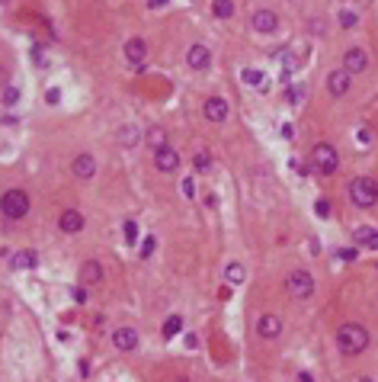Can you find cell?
<instances>
[{
	"label": "cell",
	"instance_id": "cell-1",
	"mask_svg": "<svg viewBox=\"0 0 378 382\" xmlns=\"http://www.w3.org/2000/svg\"><path fill=\"white\" fill-rule=\"evenodd\" d=\"M337 347L343 353H362L365 347H369V331H365L362 325H343L337 331Z\"/></svg>",
	"mask_w": 378,
	"mask_h": 382
},
{
	"label": "cell",
	"instance_id": "cell-2",
	"mask_svg": "<svg viewBox=\"0 0 378 382\" xmlns=\"http://www.w3.org/2000/svg\"><path fill=\"white\" fill-rule=\"evenodd\" d=\"M0 212H4L7 222H19L29 216V193L26 189H7L4 199H0Z\"/></svg>",
	"mask_w": 378,
	"mask_h": 382
},
{
	"label": "cell",
	"instance_id": "cell-3",
	"mask_svg": "<svg viewBox=\"0 0 378 382\" xmlns=\"http://www.w3.org/2000/svg\"><path fill=\"white\" fill-rule=\"evenodd\" d=\"M349 199L352 206L359 209H372L378 202V183L372 177H356V180H349Z\"/></svg>",
	"mask_w": 378,
	"mask_h": 382
},
{
	"label": "cell",
	"instance_id": "cell-4",
	"mask_svg": "<svg viewBox=\"0 0 378 382\" xmlns=\"http://www.w3.org/2000/svg\"><path fill=\"white\" fill-rule=\"evenodd\" d=\"M311 171H318V174H324V177L337 174V171H340V154H337V148L327 145V141H321V145L311 151Z\"/></svg>",
	"mask_w": 378,
	"mask_h": 382
},
{
	"label": "cell",
	"instance_id": "cell-5",
	"mask_svg": "<svg viewBox=\"0 0 378 382\" xmlns=\"http://www.w3.org/2000/svg\"><path fill=\"white\" fill-rule=\"evenodd\" d=\"M285 292L292 295V299H311L314 292V277L308 270H292L285 277Z\"/></svg>",
	"mask_w": 378,
	"mask_h": 382
},
{
	"label": "cell",
	"instance_id": "cell-6",
	"mask_svg": "<svg viewBox=\"0 0 378 382\" xmlns=\"http://www.w3.org/2000/svg\"><path fill=\"white\" fill-rule=\"evenodd\" d=\"M349 87H352V74L346 68H337V71L327 74V90H330V97H346Z\"/></svg>",
	"mask_w": 378,
	"mask_h": 382
},
{
	"label": "cell",
	"instance_id": "cell-7",
	"mask_svg": "<svg viewBox=\"0 0 378 382\" xmlns=\"http://www.w3.org/2000/svg\"><path fill=\"white\" fill-rule=\"evenodd\" d=\"M154 167H157L161 174H173L176 167H180V154H176V148H173V145L157 148V151H154Z\"/></svg>",
	"mask_w": 378,
	"mask_h": 382
},
{
	"label": "cell",
	"instance_id": "cell-8",
	"mask_svg": "<svg viewBox=\"0 0 378 382\" xmlns=\"http://www.w3.org/2000/svg\"><path fill=\"white\" fill-rule=\"evenodd\" d=\"M228 113H231V106H228L225 97H209V100L202 103V116L209 119V122H225Z\"/></svg>",
	"mask_w": 378,
	"mask_h": 382
},
{
	"label": "cell",
	"instance_id": "cell-9",
	"mask_svg": "<svg viewBox=\"0 0 378 382\" xmlns=\"http://www.w3.org/2000/svg\"><path fill=\"white\" fill-rule=\"evenodd\" d=\"M186 65H189L192 71H205V68L212 65V52L205 49L202 42H192V45H189V52H186Z\"/></svg>",
	"mask_w": 378,
	"mask_h": 382
},
{
	"label": "cell",
	"instance_id": "cell-10",
	"mask_svg": "<svg viewBox=\"0 0 378 382\" xmlns=\"http://www.w3.org/2000/svg\"><path fill=\"white\" fill-rule=\"evenodd\" d=\"M7 264H10V270L26 273V270H35V267H39V254H35V250H29V247H23V250H16V254L7 260Z\"/></svg>",
	"mask_w": 378,
	"mask_h": 382
},
{
	"label": "cell",
	"instance_id": "cell-11",
	"mask_svg": "<svg viewBox=\"0 0 378 382\" xmlns=\"http://www.w3.org/2000/svg\"><path fill=\"white\" fill-rule=\"evenodd\" d=\"M113 347L122 353H131L138 347V331L135 328H116L113 331Z\"/></svg>",
	"mask_w": 378,
	"mask_h": 382
},
{
	"label": "cell",
	"instance_id": "cell-12",
	"mask_svg": "<svg viewBox=\"0 0 378 382\" xmlns=\"http://www.w3.org/2000/svg\"><path fill=\"white\" fill-rule=\"evenodd\" d=\"M343 68L349 74H362V71H369V55L362 49H346L343 52Z\"/></svg>",
	"mask_w": 378,
	"mask_h": 382
},
{
	"label": "cell",
	"instance_id": "cell-13",
	"mask_svg": "<svg viewBox=\"0 0 378 382\" xmlns=\"http://www.w3.org/2000/svg\"><path fill=\"white\" fill-rule=\"evenodd\" d=\"M257 334H260L263 341H276L279 334H282V321H279V315H260Z\"/></svg>",
	"mask_w": 378,
	"mask_h": 382
},
{
	"label": "cell",
	"instance_id": "cell-14",
	"mask_svg": "<svg viewBox=\"0 0 378 382\" xmlns=\"http://www.w3.org/2000/svg\"><path fill=\"white\" fill-rule=\"evenodd\" d=\"M250 23H253V29H257L260 35H270V32H276V26H279V16L273 13V10H257Z\"/></svg>",
	"mask_w": 378,
	"mask_h": 382
},
{
	"label": "cell",
	"instance_id": "cell-15",
	"mask_svg": "<svg viewBox=\"0 0 378 382\" xmlns=\"http://www.w3.org/2000/svg\"><path fill=\"white\" fill-rule=\"evenodd\" d=\"M125 58L131 65H141L144 58H148V42H144L141 35H131V39L125 42Z\"/></svg>",
	"mask_w": 378,
	"mask_h": 382
},
{
	"label": "cell",
	"instance_id": "cell-16",
	"mask_svg": "<svg viewBox=\"0 0 378 382\" xmlns=\"http://www.w3.org/2000/svg\"><path fill=\"white\" fill-rule=\"evenodd\" d=\"M58 225H61V231L77 235V231H83V216H80L77 209H64V212H61V219H58Z\"/></svg>",
	"mask_w": 378,
	"mask_h": 382
},
{
	"label": "cell",
	"instance_id": "cell-17",
	"mask_svg": "<svg viewBox=\"0 0 378 382\" xmlns=\"http://www.w3.org/2000/svg\"><path fill=\"white\" fill-rule=\"evenodd\" d=\"M71 171H74L77 180H90V177L96 174V161L90 158V154H77L74 164H71Z\"/></svg>",
	"mask_w": 378,
	"mask_h": 382
},
{
	"label": "cell",
	"instance_id": "cell-18",
	"mask_svg": "<svg viewBox=\"0 0 378 382\" xmlns=\"http://www.w3.org/2000/svg\"><path fill=\"white\" fill-rule=\"evenodd\" d=\"M100 280H103V264L100 260H87V264L80 267V283L83 286H96Z\"/></svg>",
	"mask_w": 378,
	"mask_h": 382
},
{
	"label": "cell",
	"instance_id": "cell-19",
	"mask_svg": "<svg viewBox=\"0 0 378 382\" xmlns=\"http://www.w3.org/2000/svg\"><path fill=\"white\" fill-rule=\"evenodd\" d=\"M356 244L369 247V250H378V228H369V225L356 228Z\"/></svg>",
	"mask_w": 378,
	"mask_h": 382
},
{
	"label": "cell",
	"instance_id": "cell-20",
	"mask_svg": "<svg viewBox=\"0 0 378 382\" xmlns=\"http://www.w3.org/2000/svg\"><path fill=\"white\" fill-rule=\"evenodd\" d=\"M144 145L154 148V151H157V148H164V145H167V132H164L161 125H151L148 132H144Z\"/></svg>",
	"mask_w": 378,
	"mask_h": 382
},
{
	"label": "cell",
	"instance_id": "cell-21",
	"mask_svg": "<svg viewBox=\"0 0 378 382\" xmlns=\"http://www.w3.org/2000/svg\"><path fill=\"white\" fill-rule=\"evenodd\" d=\"M243 277H247V270H243V264H237V260H231V264L225 267V280H228L231 286L243 283Z\"/></svg>",
	"mask_w": 378,
	"mask_h": 382
},
{
	"label": "cell",
	"instance_id": "cell-22",
	"mask_svg": "<svg viewBox=\"0 0 378 382\" xmlns=\"http://www.w3.org/2000/svg\"><path fill=\"white\" fill-rule=\"evenodd\" d=\"M212 13L218 19H231L234 16V0H212Z\"/></svg>",
	"mask_w": 378,
	"mask_h": 382
},
{
	"label": "cell",
	"instance_id": "cell-23",
	"mask_svg": "<svg viewBox=\"0 0 378 382\" xmlns=\"http://www.w3.org/2000/svg\"><path fill=\"white\" fill-rule=\"evenodd\" d=\"M180 331H183V318H180V315H170V318L164 321V328H161V334H164L167 341H173Z\"/></svg>",
	"mask_w": 378,
	"mask_h": 382
},
{
	"label": "cell",
	"instance_id": "cell-24",
	"mask_svg": "<svg viewBox=\"0 0 378 382\" xmlns=\"http://www.w3.org/2000/svg\"><path fill=\"white\" fill-rule=\"evenodd\" d=\"M192 167H196L199 174H209L212 171V154L205 151V148H199L196 154H192Z\"/></svg>",
	"mask_w": 378,
	"mask_h": 382
},
{
	"label": "cell",
	"instance_id": "cell-25",
	"mask_svg": "<svg viewBox=\"0 0 378 382\" xmlns=\"http://www.w3.org/2000/svg\"><path fill=\"white\" fill-rule=\"evenodd\" d=\"M240 80L250 83V87H260V83H263V71L260 68H247V71H240Z\"/></svg>",
	"mask_w": 378,
	"mask_h": 382
},
{
	"label": "cell",
	"instance_id": "cell-26",
	"mask_svg": "<svg viewBox=\"0 0 378 382\" xmlns=\"http://www.w3.org/2000/svg\"><path fill=\"white\" fill-rule=\"evenodd\" d=\"M138 138H141V135L135 132V129H119V141H122V145H125V148H131V145H135Z\"/></svg>",
	"mask_w": 378,
	"mask_h": 382
},
{
	"label": "cell",
	"instance_id": "cell-27",
	"mask_svg": "<svg viewBox=\"0 0 378 382\" xmlns=\"http://www.w3.org/2000/svg\"><path fill=\"white\" fill-rule=\"evenodd\" d=\"M154 247H157V238L148 235V238L141 241V247H138V257H151V254H154Z\"/></svg>",
	"mask_w": 378,
	"mask_h": 382
},
{
	"label": "cell",
	"instance_id": "cell-28",
	"mask_svg": "<svg viewBox=\"0 0 378 382\" xmlns=\"http://www.w3.org/2000/svg\"><path fill=\"white\" fill-rule=\"evenodd\" d=\"M19 100V87H13V83H7L4 87V106H13Z\"/></svg>",
	"mask_w": 378,
	"mask_h": 382
},
{
	"label": "cell",
	"instance_id": "cell-29",
	"mask_svg": "<svg viewBox=\"0 0 378 382\" xmlns=\"http://www.w3.org/2000/svg\"><path fill=\"white\" fill-rule=\"evenodd\" d=\"M340 26L352 29V26H356V13H352V10H340Z\"/></svg>",
	"mask_w": 378,
	"mask_h": 382
},
{
	"label": "cell",
	"instance_id": "cell-30",
	"mask_svg": "<svg viewBox=\"0 0 378 382\" xmlns=\"http://www.w3.org/2000/svg\"><path fill=\"white\" fill-rule=\"evenodd\" d=\"M71 299H74L77 305H87V299H90V292L83 289V286H74V289H71Z\"/></svg>",
	"mask_w": 378,
	"mask_h": 382
},
{
	"label": "cell",
	"instance_id": "cell-31",
	"mask_svg": "<svg viewBox=\"0 0 378 382\" xmlns=\"http://www.w3.org/2000/svg\"><path fill=\"white\" fill-rule=\"evenodd\" d=\"M301 97H304V87H301V83L285 90V100H288V103H301Z\"/></svg>",
	"mask_w": 378,
	"mask_h": 382
},
{
	"label": "cell",
	"instance_id": "cell-32",
	"mask_svg": "<svg viewBox=\"0 0 378 382\" xmlns=\"http://www.w3.org/2000/svg\"><path fill=\"white\" fill-rule=\"evenodd\" d=\"M125 241H128V244H135V241H138V225L131 222V219L125 222Z\"/></svg>",
	"mask_w": 378,
	"mask_h": 382
},
{
	"label": "cell",
	"instance_id": "cell-33",
	"mask_svg": "<svg viewBox=\"0 0 378 382\" xmlns=\"http://www.w3.org/2000/svg\"><path fill=\"white\" fill-rule=\"evenodd\" d=\"M314 212H318L321 219H324V216H330V202H327V199H318V202H314Z\"/></svg>",
	"mask_w": 378,
	"mask_h": 382
},
{
	"label": "cell",
	"instance_id": "cell-34",
	"mask_svg": "<svg viewBox=\"0 0 378 382\" xmlns=\"http://www.w3.org/2000/svg\"><path fill=\"white\" fill-rule=\"evenodd\" d=\"M45 100L52 103V106H58V103H61V90H58V87H52V90L45 93Z\"/></svg>",
	"mask_w": 378,
	"mask_h": 382
},
{
	"label": "cell",
	"instance_id": "cell-35",
	"mask_svg": "<svg viewBox=\"0 0 378 382\" xmlns=\"http://www.w3.org/2000/svg\"><path fill=\"white\" fill-rule=\"evenodd\" d=\"M183 193H186V199H192V196H196V183H192L189 177L183 180Z\"/></svg>",
	"mask_w": 378,
	"mask_h": 382
},
{
	"label": "cell",
	"instance_id": "cell-36",
	"mask_svg": "<svg viewBox=\"0 0 378 382\" xmlns=\"http://www.w3.org/2000/svg\"><path fill=\"white\" fill-rule=\"evenodd\" d=\"M356 141H359V145H369V141H372L369 129H359V132H356Z\"/></svg>",
	"mask_w": 378,
	"mask_h": 382
},
{
	"label": "cell",
	"instance_id": "cell-37",
	"mask_svg": "<svg viewBox=\"0 0 378 382\" xmlns=\"http://www.w3.org/2000/svg\"><path fill=\"white\" fill-rule=\"evenodd\" d=\"M311 379H314V376L308 373V369H301V373H298V382H311Z\"/></svg>",
	"mask_w": 378,
	"mask_h": 382
},
{
	"label": "cell",
	"instance_id": "cell-38",
	"mask_svg": "<svg viewBox=\"0 0 378 382\" xmlns=\"http://www.w3.org/2000/svg\"><path fill=\"white\" fill-rule=\"evenodd\" d=\"M164 4H167V0H148V7H151V10H154V7H164Z\"/></svg>",
	"mask_w": 378,
	"mask_h": 382
}]
</instances>
